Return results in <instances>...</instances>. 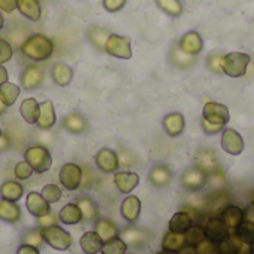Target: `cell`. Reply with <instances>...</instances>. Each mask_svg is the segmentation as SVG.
<instances>
[{"label":"cell","instance_id":"obj_1","mask_svg":"<svg viewBox=\"0 0 254 254\" xmlns=\"http://www.w3.org/2000/svg\"><path fill=\"white\" fill-rule=\"evenodd\" d=\"M19 49L24 57H27L36 63L46 61L54 54V42L48 36L36 33V34H31L27 39H24Z\"/></svg>","mask_w":254,"mask_h":254},{"label":"cell","instance_id":"obj_2","mask_svg":"<svg viewBox=\"0 0 254 254\" xmlns=\"http://www.w3.org/2000/svg\"><path fill=\"white\" fill-rule=\"evenodd\" d=\"M24 161L37 174H43V173L49 171L51 165H52V156H51L49 150L45 146H42V144L30 146L24 152Z\"/></svg>","mask_w":254,"mask_h":254},{"label":"cell","instance_id":"obj_3","mask_svg":"<svg viewBox=\"0 0 254 254\" xmlns=\"http://www.w3.org/2000/svg\"><path fill=\"white\" fill-rule=\"evenodd\" d=\"M40 235L43 238V243H46L48 246H51L54 250H58V252H65L73 244L71 235L57 225L43 228L40 231Z\"/></svg>","mask_w":254,"mask_h":254},{"label":"cell","instance_id":"obj_4","mask_svg":"<svg viewBox=\"0 0 254 254\" xmlns=\"http://www.w3.org/2000/svg\"><path fill=\"white\" fill-rule=\"evenodd\" d=\"M250 64V55L244 52H231L223 55L222 68L223 73L231 77H240L247 73Z\"/></svg>","mask_w":254,"mask_h":254},{"label":"cell","instance_id":"obj_5","mask_svg":"<svg viewBox=\"0 0 254 254\" xmlns=\"http://www.w3.org/2000/svg\"><path fill=\"white\" fill-rule=\"evenodd\" d=\"M104 52H107L109 55L115 57V58H121V60H129L132 57V49H131V39L125 37V36H119L112 33L106 42V48Z\"/></svg>","mask_w":254,"mask_h":254},{"label":"cell","instance_id":"obj_6","mask_svg":"<svg viewBox=\"0 0 254 254\" xmlns=\"http://www.w3.org/2000/svg\"><path fill=\"white\" fill-rule=\"evenodd\" d=\"M83 170L76 164H65L60 170V182L67 190H76L82 185Z\"/></svg>","mask_w":254,"mask_h":254},{"label":"cell","instance_id":"obj_7","mask_svg":"<svg viewBox=\"0 0 254 254\" xmlns=\"http://www.w3.org/2000/svg\"><path fill=\"white\" fill-rule=\"evenodd\" d=\"M202 119L216 124V125H226L229 122V110L225 104L220 103H207L202 110Z\"/></svg>","mask_w":254,"mask_h":254},{"label":"cell","instance_id":"obj_8","mask_svg":"<svg viewBox=\"0 0 254 254\" xmlns=\"http://www.w3.org/2000/svg\"><path fill=\"white\" fill-rule=\"evenodd\" d=\"M204 232H205L207 240L219 244L229 235V228L220 217H211L207 220V223L204 226Z\"/></svg>","mask_w":254,"mask_h":254},{"label":"cell","instance_id":"obj_9","mask_svg":"<svg viewBox=\"0 0 254 254\" xmlns=\"http://www.w3.org/2000/svg\"><path fill=\"white\" fill-rule=\"evenodd\" d=\"M222 149L234 156H238L244 150V140L241 134H238L235 129H225L222 134Z\"/></svg>","mask_w":254,"mask_h":254},{"label":"cell","instance_id":"obj_10","mask_svg":"<svg viewBox=\"0 0 254 254\" xmlns=\"http://www.w3.org/2000/svg\"><path fill=\"white\" fill-rule=\"evenodd\" d=\"M43 79H45V74H43L42 68L37 67V65H28V67H25L22 70L21 76H19L21 86L25 91H31V89L39 88L43 83Z\"/></svg>","mask_w":254,"mask_h":254},{"label":"cell","instance_id":"obj_11","mask_svg":"<svg viewBox=\"0 0 254 254\" xmlns=\"http://www.w3.org/2000/svg\"><path fill=\"white\" fill-rule=\"evenodd\" d=\"M95 164L103 173H115L119 168V156L112 149L104 147L95 155Z\"/></svg>","mask_w":254,"mask_h":254},{"label":"cell","instance_id":"obj_12","mask_svg":"<svg viewBox=\"0 0 254 254\" xmlns=\"http://www.w3.org/2000/svg\"><path fill=\"white\" fill-rule=\"evenodd\" d=\"M25 205H27V210L31 216L34 217H43L46 214L51 213V207H49V202L42 196V193H37V192H30L27 195V201H25Z\"/></svg>","mask_w":254,"mask_h":254},{"label":"cell","instance_id":"obj_13","mask_svg":"<svg viewBox=\"0 0 254 254\" xmlns=\"http://www.w3.org/2000/svg\"><path fill=\"white\" fill-rule=\"evenodd\" d=\"M179 46H180V49H182L185 54L196 57V55L202 51L204 42H202L201 34H199L198 31H193V30H192V31H188V33L183 34V37H182L180 42H179Z\"/></svg>","mask_w":254,"mask_h":254},{"label":"cell","instance_id":"obj_14","mask_svg":"<svg viewBox=\"0 0 254 254\" xmlns=\"http://www.w3.org/2000/svg\"><path fill=\"white\" fill-rule=\"evenodd\" d=\"M183 186L189 190H199L205 182H207V173L202 171L201 168L195 167V168H189L185 171L183 177H182Z\"/></svg>","mask_w":254,"mask_h":254},{"label":"cell","instance_id":"obj_15","mask_svg":"<svg viewBox=\"0 0 254 254\" xmlns=\"http://www.w3.org/2000/svg\"><path fill=\"white\" fill-rule=\"evenodd\" d=\"M57 122V115L54 110L52 101L46 100L39 104V119H37V127L40 129H51Z\"/></svg>","mask_w":254,"mask_h":254},{"label":"cell","instance_id":"obj_16","mask_svg":"<svg viewBox=\"0 0 254 254\" xmlns=\"http://www.w3.org/2000/svg\"><path fill=\"white\" fill-rule=\"evenodd\" d=\"M115 185L122 193H131L140 183V177L137 173H116L115 174Z\"/></svg>","mask_w":254,"mask_h":254},{"label":"cell","instance_id":"obj_17","mask_svg":"<svg viewBox=\"0 0 254 254\" xmlns=\"http://www.w3.org/2000/svg\"><path fill=\"white\" fill-rule=\"evenodd\" d=\"M140 211H141V201L131 195V196H127L121 205V213H122V217L131 223L137 222L138 216H140Z\"/></svg>","mask_w":254,"mask_h":254},{"label":"cell","instance_id":"obj_18","mask_svg":"<svg viewBox=\"0 0 254 254\" xmlns=\"http://www.w3.org/2000/svg\"><path fill=\"white\" fill-rule=\"evenodd\" d=\"M16 9L30 21L37 22L42 18V6L39 0H16Z\"/></svg>","mask_w":254,"mask_h":254},{"label":"cell","instance_id":"obj_19","mask_svg":"<svg viewBox=\"0 0 254 254\" xmlns=\"http://www.w3.org/2000/svg\"><path fill=\"white\" fill-rule=\"evenodd\" d=\"M192 223H193V220H192L190 214H189L186 210H183V211L176 213V214L171 217V220H170V223H168V228H170V231L174 232V234H183V235H185V234L190 229Z\"/></svg>","mask_w":254,"mask_h":254},{"label":"cell","instance_id":"obj_20","mask_svg":"<svg viewBox=\"0 0 254 254\" xmlns=\"http://www.w3.org/2000/svg\"><path fill=\"white\" fill-rule=\"evenodd\" d=\"M104 241L100 238V235L95 231L85 232L80 237V249L85 254H97L101 252Z\"/></svg>","mask_w":254,"mask_h":254},{"label":"cell","instance_id":"obj_21","mask_svg":"<svg viewBox=\"0 0 254 254\" xmlns=\"http://www.w3.org/2000/svg\"><path fill=\"white\" fill-rule=\"evenodd\" d=\"M110 34H112V33H110L106 27H100V25H91V27L88 28V33H86L88 40L91 42V45H92L95 49L101 51V52L104 51L106 42H107V39H109Z\"/></svg>","mask_w":254,"mask_h":254},{"label":"cell","instance_id":"obj_22","mask_svg":"<svg viewBox=\"0 0 254 254\" xmlns=\"http://www.w3.org/2000/svg\"><path fill=\"white\" fill-rule=\"evenodd\" d=\"M185 116L182 113H170L164 118V128L170 137H179L185 131Z\"/></svg>","mask_w":254,"mask_h":254},{"label":"cell","instance_id":"obj_23","mask_svg":"<svg viewBox=\"0 0 254 254\" xmlns=\"http://www.w3.org/2000/svg\"><path fill=\"white\" fill-rule=\"evenodd\" d=\"M222 220L226 223L229 229H237L244 220H246V213L243 208L237 205H228L222 211Z\"/></svg>","mask_w":254,"mask_h":254},{"label":"cell","instance_id":"obj_24","mask_svg":"<svg viewBox=\"0 0 254 254\" xmlns=\"http://www.w3.org/2000/svg\"><path fill=\"white\" fill-rule=\"evenodd\" d=\"M51 74L58 86H68L73 80V68L65 63H57L52 67Z\"/></svg>","mask_w":254,"mask_h":254},{"label":"cell","instance_id":"obj_25","mask_svg":"<svg viewBox=\"0 0 254 254\" xmlns=\"http://www.w3.org/2000/svg\"><path fill=\"white\" fill-rule=\"evenodd\" d=\"M19 113H21L24 122L34 125L39 119V103L36 101V98H33V97L25 98L19 106Z\"/></svg>","mask_w":254,"mask_h":254},{"label":"cell","instance_id":"obj_26","mask_svg":"<svg viewBox=\"0 0 254 254\" xmlns=\"http://www.w3.org/2000/svg\"><path fill=\"white\" fill-rule=\"evenodd\" d=\"M173 179V173L165 165H155L149 173V180L156 188H165Z\"/></svg>","mask_w":254,"mask_h":254},{"label":"cell","instance_id":"obj_27","mask_svg":"<svg viewBox=\"0 0 254 254\" xmlns=\"http://www.w3.org/2000/svg\"><path fill=\"white\" fill-rule=\"evenodd\" d=\"M21 219V208L16 205V202L0 199V220L15 223Z\"/></svg>","mask_w":254,"mask_h":254},{"label":"cell","instance_id":"obj_28","mask_svg":"<svg viewBox=\"0 0 254 254\" xmlns=\"http://www.w3.org/2000/svg\"><path fill=\"white\" fill-rule=\"evenodd\" d=\"M63 127L71 132V134H82L86 129V119L80 115V113H68L64 121H63Z\"/></svg>","mask_w":254,"mask_h":254},{"label":"cell","instance_id":"obj_29","mask_svg":"<svg viewBox=\"0 0 254 254\" xmlns=\"http://www.w3.org/2000/svg\"><path fill=\"white\" fill-rule=\"evenodd\" d=\"M170 58H171V63H173L176 67H179V68H189V67L193 65V63H195V57H193V55L185 54V52L180 49L179 43H174V45L171 46Z\"/></svg>","mask_w":254,"mask_h":254},{"label":"cell","instance_id":"obj_30","mask_svg":"<svg viewBox=\"0 0 254 254\" xmlns=\"http://www.w3.org/2000/svg\"><path fill=\"white\" fill-rule=\"evenodd\" d=\"M22 193H24V189L18 182L7 180L0 186V195H1L3 199L16 202V201H19L22 198Z\"/></svg>","mask_w":254,"mask_h":254},{"label":"cell","instance_id":"obj_31","mask_svg":"<svg viewBox=\"0 0 254 254\" xmlns=\"http://www.w3.org/2000/svg\"><path fill=\"white\" fill-rule=\"evenodd\" d=\"M58 219L64 223V225H77L82 222V213L80 208L77 207V204H67L61 208Z\"/></svg>","mask_w":254,"mask_h":254},{"label":"cell","instance_id":"obj_32","mask_svg":"<svg viewBox=\"0 0 254 254\" xmlns=\"http://www.w3.org/2000/svg\"><path fill=\"white\" fill-rule=\"evenodd\" d=\"M95 232L100 235V238L106 243V241H110L116 237H119V231L118 228L115 226L113 222H110L109 219H100L97 223H95Z\"/></svg>","mask_w":254,"mask_h":254},{"label":"cell","instance_id":"obj_33","mask_svg":"<svg viewBox=\"0 0 254 254\" xmlns=\"http://www.w3.org/2000/svg\"><path fill=\"white\" fill-rule=\"evenodd\" d=\"M186 244V238L183 234H174V232H167L164 240H162V249L170 253H177L180 249H183Z\"/></svg>","mask_w":254,"mask_h":254},{"label":"cell","instance_id":"obj_34","mask_svg":"<svg viewBox=\"0 0 254 254\" xmlns=\"http://www.w3.org/2000/svg\"><path fill=\"white\" fill-rule=\"evenodd\" d=\"M77 207L80 208L83 220L92 222V220L98 219V207H97V204L92 199H89L86 196H82V198L77 199Z\"/></svg>","mask_w":254,"mask_h":254},{"label":"cell","instance_id":"obj_35","mask_svg":"<svg viewBox=\"0 0 254 254\" xmlns=\"http://www.w3.org/2000/svg\"><path fill=\"white\" fill-rule=\"evenodd\" d=\"M243 249V241L234 234L228 235L222 243H219V253L220 254H238Z\"/></svg>","mask_w":254,"mask_h":254},{"label":"cell","instance_id":"obj_36","mask_svg":"<svg viewBox=\"0 0 254 254\" xmlns=\"http://www.w3.org/2000/svg\"><path fill=\"white\" fill-rule=\"evenodd\" d=\"M196 167L205 173H216L219 168L217 159L211 152H201L196 156Z\"/></svg>","mask_w":254,"mask_h":254},{"label":"cell","instance_id":"obj_37","mask_svg":"<svg viewBox=\"0 0 254 254\" xmlns=\"http://www.w3.org/2000/svg\"><path fill=\"white\" fill-rule=\"evenodd\" d=\"M19 92H21L19 86L12 82H4L3 85H0V98L6 106H12L19 97Z\"/></svg>","mask_w":254,"mask_h":254},{"label":"cell","instance_id":"obj_38","mask_svg":"<svg viewBox=\"0 0 254 254\" xmlns=\"http://www.w3.org/2000/svg\"><path fill=\"white\" fill-rule=\"evenodd\" d=\"M158 7L161 10H164L167 15L173 16V18H177L180 15H183V3L180 0H155Z\"/></svg>","mask_w":254,"mask_h":254},{"label":"cell","instance_id":"obj_39","mask_svg":"<svg viewBox=\"0 0 254 254\" xmlns=\"http://www.w3.org/2000/svg\"><path fill=\"white\" fill-rule=\"evenodd\" d=\"M235 235L243 241V244H253L254 243V222L252 220H244L237 229Z\"/></svg>","mask_w":254,"mask_h":254},{"label":"cell","instance_id":"obj_40","mask_svg":"<svg viewBox=\"0 0 254 254\" xmlns=\"http://www.w3.org/2000/svg\"><path fill=\"white\" fill-rule=\"evenodd\" d=\"M101 254H125L127 253V243L116 237L110 241H106L101 247Z\"/></svg>","mask_w":254,"mask_h":254},{"label":"cell","instance_id":"obj_41","mask_svg":"<svg viewBox=\"0 0 254 254\" xmlns=\"http://www.w3.org/2000/svg\"><path fill=\"white\" fill-rule=\"evenodd\" d=\"M185 238H186V243L189 246H196L199 244L202 240H205V232H204V228L202 226H190V229L185 234Z\"/></svg>","mask_w":254,"mask_h":254},{"label":"cell","instance_id":"obj_42","mask_svg":"<svg viewBox=\"0 0 254 254\" xmlns=\"http://www.w3.org/2000/svg\"><path fill=\"white\" fill-rule=\"evenodd\" d=\"M42 196L49 202V204H55L61 199L63 196V192L61 189L57 186V185H46L43 189H42Z\"/></svg>","mask_w":254,"mask_h":254},{"label":"cell","instance_id":"obj_43","mask_svg":"<svg viewBox=\"0 0 254 254\" xmlns=\"http://www.w3.org/2000/svg\"><path fill=\"white\" fill-rule=\"evenodd\" d=\"M13 173H15V177H16L18 180H27V179L31 177L33 168H31L25 161H21V162H18V164L15 165Z\"/></svg>","mask_w":254,"mask_h":254},{"label":"cell","instance_id":"obj_44","mask_svg":"<svg viewBox=\"0 0 254 254\" xmlns=\"http://www.w3.org/2000/svg\"><path fill=\"white\" fill-rule=\"evenodd\" d=\"M196 254H219V247L216 246V243L210 241V240H202L199 244H196Z\"/></svg>","mask_w":254,"mask_h":254},{"label":"cell","instance_id":"obj_45","mask_svg":"<svg viewBox=\"0 0 254 254\" xmlns=\"http://www.w3.org/2000/svg\"><path fill=\"white\" fill-rule=\"evenodd\" d=\"M13 57V48L12 45L6 40L0 37V64L7 63L9 60H12Z\"/></svg>","mask_w":254,"mask_h":254},{"label":"cell","instance_id":"obj_46","mask_svg":"<svg viewBox=\"0 0 254 254\" xmlns=\"http://www.w3.org/2000/svg\"><path fill=\"white\" fill-rule=\"evenodd\" d=\"M222 60H223V55L220 54H213L208 57L207 60V64H208V68L214 73H223V68H222Z\"/></svg>","mask_w":254,"mask_h":254},{"label":"cell","instance_id":"obj_47","mask_svg":"<svg viewBox=\"0 0 254 254\" xmlns=\"http://www.w3.org/2000/svg\"><path fill=\"white\" fill-rule=\"evenodd\" d=\"M128 0H103V6L107 12H119L121 9H124V6L127 4Z\"/></svg>","mask_w":254,"mask_h":254},{"label":"cell","instance_id":"obj_48","mask_svg":"<svg viewBox=\"0 0 254 254\" xmlns=\"http://www.w3.org/2000/svg\"><path fill=\"white\" fill-rule=\"evenodd\" d=\"M42 243H43V238H42L40 232L31 231V232H28V234L24 235V244L33 246V247H39Z\"/></svg>","mask_w":254,"mask_h":254},{"label":"cell","instance_id":"obj_49","mask_svg":"<svg viewBox=\"0 0 254 254\" xmlns=\"http://www.w3.org/2000/svg\"><path fill=\"white\" fill-rule=\"evenodd\" d=\"M122 237H124L125 241H128V243H131V244H135L137 241H141V238H143V235H141L138 231H135V229H128V231H125V232L122 234Z\"/></svg>","mask_w":254,"mask_h":254},{"label":"cell","instance_id":"obj_50","mask_svg":"<svg viewBox=\"0 0 254 254\" xmlns=\"http://www.w3.org/2000/svg\"><path fill=\"white\" fill-rule=\"evenodd\" d=\"M202 128H204V131H205L208 135H214V134H217V132H220V131L223 129V125L210 124V122H207V121L202 119Z\"/></svg>","mask_w":254,"mask_h":254},{"label":"cell","instance_id":"obj_51","mask_svg":"<svg viewBox=\"0 0 254 254\" xmlns=\"http://www.w3.org/2000/svg\"><path fill=\"white\" fill-rule=\"evenodd\" d=\"M16 9V0H0V12L12 13Z\"/></svg>","mask_w":254,"mask_h":254},{"label":"cell","instance_id":"obj_52","mask_svg":"<svg viewBox=\"0 0 254 254\" xmlns=\"http://www.w3.org/2000/svg\"><path fill=\"white\" fill-rule=\"evenodd\" d=\"M39 225L42 228H46V226H52V225H57V217H54L51 213L43 216V217H39Z\"/></svg>","mask_w":254,"mask_h":254},{"label":"cell","instance_id":"obj_53","mask_svg":"<svg viewBox=\"0 0 254 254\" xmlns=\"http://www.w3.org/2000/svg\"><path fill=\"white\" fill-rule=\"evenodd\" d=\"M16 254H40V253H39L37 247H33V246H28V244H22V246L18 249Z\"/></svg>","mask_w":254,"mask_h":254},{"label":"cell","instance_id":"obj_54","mask_svg":"<svg viewBox=\"0 0 254 254\" xmlns=\"http://www.w3.org/2000/svg\"><path fill=\"white\" fill-rule=\"evenodd\" d=\"M9 147H10V138L3 132V135L0 137V152L7 150Z\"/></svg>","mask_w":254,"mask_h":254},{"label":"cell","instance_id":"obj_55","mask_svg":"<svg viewBox=\"0 0 254 254\" xmlns=\"http://www.w3.org/2000/svg\"><path fill=\"white\" fill-rule=\"evenodd\" d=\"M7 77H9L7 70L3 67V64H0V85H3L4 82H7Z\"/></svg>","mask_w":254,"mask_h":254},{"label":"cell","instance_id":"obj_56","mask_svg":"<svg viewBox=\"0 0 254 254\" xmlns=\"http://www.w3.org/2000/svg\"><path fill=\"white\" fill-rule=\"evenodd\" d=\"M177 254H196V250L193 246H185L183 249H180Z\"/></svg>","mask_w":254,"mask_h":254},{"label":"cell","instance_id":"obj_57","mask_svg":"<svg viewBox=\"0 0 254 254\" xmlns=\"http://www.w3.org/2000/svg\"><path fill=\"white\" fill-rule=\"evenodd\" d=\"M6 107H7V106H6V104L3 103V100L0 98V115H3V113H4V110H6Z\"/></svg>","mask_w":254,"mask_h":254},{"label":"cell","instance_id":"obj_58","mask_svg":"<svg viewBox=\"0 0 254 254\" xmlns=\"http://www.w3.org/2000/svg\"><path fill=\"white\" fill-rule=\"evenodd\" d=\"M3 25H4V18H3V15H1V12H0V30L3 28Z\"/></svg>","mask_w":254,"mask_h":254},{"label":"cell","instance_id":"obj_59","mask_svg":"<svg viewBox=\"0 0 254 254\" xmlns=\"http://www.w3.org/2000/svg\"><path fill=\"white\" fill-rule=\"evenodd\" d=\"M250 254H254V243L250 244Z\"/></svg>","mask_w":254,"mask_h":254},{"label":"cell","instance_id":"obj_60","mask_svg":"<svg viewBox=\"0 0 254 254\" xmlns=\"http://www.w3.org/2000/svg\"><path fill=\"white\" fill-rule=\"evenodd\" d=\"M158 254H171V253H170V252H165V250H164V252H159Z\"/></svg>","mask_w":254,"mask_h":254},{"label":"cell","instance_id":"obj_61","mask_svg":"<svg viewBox=\"0 0 254 254\" xmlns=\"http://www.w3.org/2000/svg\"><path fill=\"white\" fill-rule=\"evenodd\" d=\"M1 135H3V129L0 128V137H1Z\"/></svg>","mask_w":254,"mask_h":254}]
</instances>
